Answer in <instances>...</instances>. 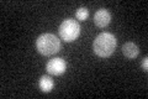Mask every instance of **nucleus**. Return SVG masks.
Listing matches in <instances>:
<instances>
[{
  "mask_svg": "<svg viewBox=\"0 0 148 99\" xmlns=\"http://www.w3.org/2000/svg\"><path fill=\"white\" fill-rule=\"evenodd\" d=\"M80 35V26L74 19H66L59 25V36L64 42H73Z\"/></svg>",
  "mask_w": 148,
  "mask_h": 99,
  "instance_id": "7ed1b4c3",
  "label": "nucleus"
},
{
  "mask_svg": "<svg viewBox=\"0 0 148 99\" xmlns=\"http://www.w3.org/2000/svg\"><path fill=\"white\" fill-rule=\"evenodd\" d=\"M122 53L126 58L133 60L140 55V48H138V46L135 42H126V44L122 46Z\"/></svg>",
  "mask_w": 148,
  "mask_h": 99,
  "instance_id": "423d86ee",
  "label": "nucleus"
},
{
  "mask_svg": "<svg viewBox=\"0 0 148 99\" xmlns=\"http://www.w3.org/2000/svg\"><path fill=\"white\" fill-rule=\"evenodd\" d=\"M46 69L49 74L52 76H62V74L67 71V63L63 58L56 57L48 61L47 66H46Z\"/></svg>",
  "mask_w": 148,
  "mask_h": 99,
  "instance_id": "20e7f679",
  "label": "nucleus"
},
{
  "mask_svg": "<svg viewBox=\"0 0 148 99\" xmlns=\"http://www.w3.org/2000/svg\"><path fill=\"white\" fill-rule=\"evenodd\" d=\"M111 21V14L106 9H99L94 15V22L98 27H106Z\"/></svg>",
  "mask_w": 148,
  "mask_h": 99,
  "instance_id": "39448f33",
  "label": "nucleus"
},
{
  "mask_svg": "<svg viewBox=\"0 0 148 99\" xmlns=\"http://www.w3.org/2000/svg\"><path fill=\"white\" fill-rule=\"evenodd\" d=\"M88 16H89V11H88L86 8H79L75 12V17L80 21H85L88 19Z\"/></svg>",
  "mask_w": 148,
  "mask_h": 99,
  "instance_id": "6e6552de",
  "label": "nucleus"
},
{
  "mask_svg": "<svg viewBox=\"0 0 148 99\" xmlns=\"http://www.w3.org/2000/svg\"><path fill=\"white\" fill-rule=\"evenodd\" d=\"M117 46V40L110 32H103L96 36L92 44V50L96 56L101 58H108L115 52Z\"/></svg>",
  "mask_w": 148,
  "mask_h": 99,
  "instance_id": "f257e3e1",
  "label": "nucleus"
},
{
  "mask_svg": "<svg viewBox=\"0 0 148 99\" xmlns=\"http://www.w3.org/2000/svg\"><path fill=\"white\" fill-rule=\"evenodd\" d=\"M36 50L43 56H52L59 52L61 50V41L53 34H43L37 37Z\"/></svg>",
  "mask_w": 148,
  "mask_h": 99,
  "instance_id": "f03ea898",
  "label": "nucleus"
},
{
  "mask_svg": "<svg viewBox=\"0 0 148 99\" xmlns=\"http://www.w3.org/2000/svg\"><path fill=\"white\" fill-rule=\"evenodd\" d=\"M38 86H40V89L43 93H49L54 87V82L49 76H42L40 79Z\"/></svg>",
  "mask_w": 148,
  "mask_h": 99,
  "instance_id": "0eeeda50",
  "label": "nucleus"
},
{
  "mask_svg": "<svg viewBox=\"0 0 148 99\" xmlns=\"http://www.w3.org/2000/svg\"><path fill=\"white\" fill-rule=\"evenodd\" d=\"M142 69L145 71V72L148 71V57L143 58V61H142Z\"/></svg>",
  "mask_w": 148,
  "mask_h": 99,
  "instance_id": "1a4fd4ad",
  "label": "nucleus"
}]
</instances>
